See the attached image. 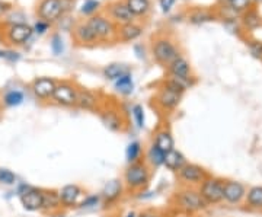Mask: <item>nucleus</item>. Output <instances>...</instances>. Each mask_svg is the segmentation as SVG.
<instances>
[{
    "instance_id": "25",
    "label": "nucleus",
    "mask_w": 262,
    "mask_h": 217,
    "mask_svg": "<svg viewBox=\"0 0 262 217\" xmlns=\"http://www.w3.org/2000/svg\"><path fill=\"white\" fill-rule=\"evenodd\" d=\"M188 162L187 156L179 150V149H173L172 151L166 153V158H165V165L163 168H166L169 172H173L177 173L179 169H182V166Z\"/></svg>"
},
{
    "instance_id": "9",
    "label": "nucleus",
    "mask_w": 262,
    "mask_h": 217,
    "mask_svg": "<svg viewBox=\"0 0 262 217\" xmlns=\"http://www.w3.org/2000/svg\"><path fill=\"white\" fill-rule=\"evenodd\" d=\"M99 117L102 124L113 133H122L127 128V120L122 111L115 105H102L99 110Z\"/></svg>"
},
{
    "instance_id": "46",
    "label": "nucleus",
    "mask_w": 262,
    "mask_h": 217,
    "mask_svg": "<svg viewBox=\"0 0 262 217\" xmlns=\"http://www.w3.org/2000/svg\"><path fill=\"white\" fill-rule=\"evenodd\" d=\"M10 5L9 3H6V2H3V0H0V16L3 15V13H6L8 10H9Z\"/></svg>"
},
{
    "instance_id": "28",
    "label": "nucleus",
    "mask_w": 262,
    "mask_h": 217,
    "mask_svg": "<svg viewBox=\"0 0 262 217\" xmlns=\"http://www.w3.org/2000/svg\"><path fill=\"white\" fill-rule=\"evenodd\" d=\"M241 25L246 31H255L262 27V16L256 8H251L241 15Z\"/></svg>"
},
{
    "instance_id": "42",
    "label": "nucleus",
    "mask_w": 262,
    "mask_h": 217,
    "mask_svg": "<svg viewBox=\"0 0 262 217\" xmlns=\"http://www.w3.org/2000/svg\"><path fill=\"white\" fill-rule=\"evenodd\" d=\"M156 196V192H153V191H149V189H143L140 192H137L136 194V199L139 200V201H146V200L153 199Z\"/></svg>"
},
{
    "instance_id": "4",
    "label": "nucleus",
    "mask_w": 262,
    "mask_h": 217,
    "mask_svg": "<svg viewBox=\"0 0 262 217\" xmlns=\"http://www.w3.org/2000/svg\"><path fill=\"white\" fill-rule=\"evenodd\" d=\"M19 201L22 207L29 213H37L42 210V200H44V188H38L34 185H29L27 182L18 184L16 188Z\"/></svg>"
},
{
    "instance_id": "16",
    "label": "nucleus",
    "mask_w": 262,
    "mask_h": 217,
    "mask_svg": "<svg viewBox=\"0 0 262 217\" xmlns=\"http://www.w3.org/2000/svg\"><path fill=\"white\" fill-rule=\"evenodd\" d=\"M57 82L54 77H50V76H41V77H37L32 80L31 83V92L32 95L37 98L38 101L41 102H47V101H51L53 98V94L56 91Z\"/></svg>"
},
{
    "instance_id": "37",
    "label": "nucleus",
    "mask_w": 262,
    "mask_h": 217,
    "mask_svg": "<svg viewBox=\"0 0 262 217\" xmlns=\"http://www.w3.org/2000/svg\"><path fill=\"white\" fill-rule=\"evenodd\" d=\"M50 48H51L54 56H61L64 53V39L61 37V34L56 32V34L51 35V38H50Z\"/></svg>"
},
{
    "instance_id": "49",
    "label": "nucleus",
    "mask_w": 262,
    "mask_h": 217,
    "mask_svg": "<svg viewBox=\"0 0 262 217\" xmlns=\"http://www.w3.org/2000/svg\"><path fill=\"white\" fill-rule=\"evenodd\" d=\"M170 217H195V216H188V214H182V213H175V216Z\"/></svg>"
},
{
    "instance_id": "13",
    "label": "nucleus",
    "mask_w": 262,
    "mask_h": 217,
    "mask_svg": "<svg viewBox=\"0 0 262 217\" xmlns=\"http://www.w3.org/2000/svg\"><path fill=\"white\" fill-rule=\"evenodd\" d=\"M38 19L46 20L48 24H56L66 16L61 0H39L37 6Z\"/></svg>"
},
{
    "instance_id": "41",
    "label": "nucleus",
    "mask_w": 262,
    "mask_h": 217,
    "mask_svg": "<svg viewBox=\"0 0 262 217\" xmlns=\"http://www.w3.org/2000/svg\"><path fill=\"white\" fill-rule=\"evenodd\" d=\"M34 34H37V35H46L48 31L51 29V24H48L46 20H41V19H38L37 22L34 24Z\"/></svg>"
},
{
    "instance_id": "27",
    "label": "nucleus",
    "mask_w": 262,
    "mask_h": 217,
    "mask_svg": "<svg viewBox=\"0 0 262 217\" xmlns=\"http://www.w3.org/2000/svg\"><path fill=\"white\" fill-rule=\"evenodd\" d=\"M219 18L217 12H213L210 9H204V8H195L188 13V20L192 25H203L207 22H211Z\"/></svg>"
},
{
    "instance_id": "18",
    "label": "nucleus",
    "mask_w": 262,
    "mask_h": 217,
    "mask_svg": "<svg viewBox=\"0 0 262 217\" xmlns=\"http://www.w3.org/2000/svg\"><path fill=\"white\" fill-rule=\"evenodd\" d=\"M108 18L111 19L117 27L124 25V24H130V22H136V16L131 13V10L128 9L127 3L124 0H115L113 3H110Z\"/></svg>"
},
{
    "instance_id": "2",
    "label": "nucleus",
    "mask_w": 262,
    "mask_h": 217,
    "mask_svg": "<svg viewBox=\"0 0 262 217\" xmlns=\"http://www.w3.org/2000/svg\"><path fill=\"white\" fill-rule=\"evenodd\" d=\"M151 175H153V169L144 161L127 165L122 173V182L125 191L136 196L143 189H147L151 181Z\"/></svg>"
},
{
    "instance_id": "19",
    "label": "nucleus",
    "mask_w": 262,
    "mask_h": 217,
    "mask_svg": "<svg viewBox=\"0 0 262 217\" xmlns=\"http://www.w3.org/2000/svg\"><path fill=\"white\" fill-rule=\"evenodd\" d=\"M151 143L159 147L160 150L163 153H169L173 149H177V143H175V137H173V133L170 132L168 125H160L158 127L155 133H153V137H151Z\"/></svg>"
},
{
    "instance_id": "14",
    "label": "nucleus",
    "mask_w": 262,
    "mask_h": 217,
    "mask_svg": "<svg viewBox=\"0 0 262 217\" xmlns=\"http://www.w3.org/2000/svg\"><path fill=\"white\" fill-rule=\"evenodd\" d=\"M248 192V187L244 182L236 180H226L225 189H223V203L227 206H242L245 203V197Z\"/></svg>"
},
{
    "instance_id": "34",
    "label": "nucleus",
    "mask_w": 262,
    "mask_h": 217,
    "mask_svg": "<svg viewBox=\"0 0 262 217\" xmlns=\"http://www.w3.org/2000/svg\"><path fill=\"white\" fill-rule=\"evenodd\" d=\"M99 207H102V199L101 194H86L79 204V210L82 211H95Z\"/></svg>"
},
{
    "instance_id": "10",
    "label": "nucleus",
    "mask_w": 262,
    "mask_h": 217,
    "mask_svg": "<svg viewBox=\"0 0 262 217\" xmlns=\"http://www.w3.org/2000/svg\"><path fill=\"white\" fill-rule=\"evenodd\" d=\"M125 192L127 191H125L122 180H120V178L110 180L103 185L102 191L99 192L101 199H102V207L111 208L118 206L122 201V199L125 197Z\"/></svg>"
},
{
    "instance_id": "33",
    "label": "nucleus",
    "mask_w": 262,
    "mask_h": 217,
    "mask_svg": "<svg viewBox=\"0 0 262 217\" xmlns=\"http://www.w3.org/2000/svg\"><path fill=\"white\" fill-rule=\"evenodd\" d=\"M24 101H25V94L19 89H10L2 98V102L6 108H16L24 104Z\"/></svg>"
},
{
    "instance_id": "47",
    "label": "nucleus",
    "mask_w": 262,
    "mask_h": 217,
    "mask_svg": "<svg viewBox=\"0 0 262 217\" xmlns=\"http://www.w3.org/2000/svg\"><path fill=\"white\" fill-rule=\"evenodd\" d=\"M122 217H139V213H137V211H134V210H130V211H127V213H125Z\"/></svg>"
},
{
    "instance_id": "17",
    "label": "nucleus",
    "mask_w": 262,
    "mask_h": 217,
    "mask_svg": "<svg viewBox=\"0 0 262 217\" xmlns=\"http://www.w3.org/2000/svg\"><path fill=\"white\" fill-rule=\"evenodd\" d=\"M83 111H91V113H99L102 108V99L101 95L88 88H80L79 86V94H77V106Z\"/></svg>"
},
{
    "instance_id": "36",
    "label": "nucleus",
    "mask_w": 262,
    "mask_h": 217,
    "mask_svg": "<svg viewBox=\"0 0 262 217\" xmlns=\"http://www.w3.org/2000/svg\"><path fill=\"white\" fill-rule=\"evenodd\" d=\"M131 115H133V121L136 124V127L139 130H143L146 127V113L144 108L140 104H134L131 106Z\"/></svg>"
},
{
    "instance_id": "20",
    "label": "nucleus",
    "mask_w": 262,
    "mask_h": 217,
    "mask_svg": "<svg viewBox=\"0 0 262 217\" xmlns=\"http://www.w3.org/2000/svg\"><path fill=\"white\" fill-rule=\"evenodd\" d=\"M166 72H168L169 77H177L181 80H194V79H196L192 73L191 63L184 56H179L178 58H175L166 67Z\"/></svg>"
},
{
    "instance_id": "21",
    "label": "nucleus",
    "mask_w": 262,
    "mask_h": 217,
    "mask_svg": "<svg viewBox=\"0 0 262 217\" xmlns=\"http://www.w3.org/2000/svg\"><path fill=\"white\" fill-rule=\"evenodd\" d=\"M73 31V39L77 46H95L99 42L92 28L88 25V22H79L76 24Z\"/></svg>"
},
{
    "instance_id": "45",
    "label": "nucleus",
    "mask_w": 262,
    "mask_h": 217,
    "mask_svg": "<svg viewBox=\"0 0 262 217\" xmlns=\"http://www.w3.org/2000/svg\"><path fill=\"white\" fill-rule=\"evenodd\" d=\"M134 51H136V54H137L139 58H144V47H143L141 44L134 46Z\"/></svg>"
},
{
    "instance_id": "7",
    "label": "nucleus",
    "mask_w": 262,
    "mask_h": 217,
    "mask_svg": "<svg viewBox=\"0 0 262 217\" xmlns=\"http://www.w3.org/2000/svg\"><path fill=\"white\" fill-rule=\"evenodd\" d=\"M225 181V178L214 177V175H208V178L198 187V191H200L201 197L206 200L208 207L210 206H217V204L223 203Z\"/></svg>"
},
{
    "instance_id": "43",
    "label": "nucleus",
    "mask_w": 262,
    "mask_h": 217,
    "mask_svg": "<svg viewBox=\"0 0 262 217\" xmlns=\"http://www.w3.org/2000/svg\"><path fill=\"white\" fill-rule=\"evenodd\" d=\"M139 217H165L163 213H160L159 210H155V208H147V210H143L139 213Z\"/></svg>"
},
{
    "instance_id": "32",
    "label": "nucleus",
    "mask_w": 262,
    "mask_h": 217,
    "mask_svg": "<svg viewBox=\"0 0 262 217\" xmlns=\"http://www.w3.org/2000/svg\"><path fill=\"white\" fill-rule=\"evenodd\" d=\"M143 156H144V147H143L140 140H131L127 144V149H125V161H127V165L143 161Z\"/></svg>"
},
{
    "instance_id": "44",
    "label": "nucleus",
    "mask_w": 262,
    "mask_h": 217,
    "mask_svg": "<svg viewBox=\"0 0 262 217\" xmlns=\"http://www.w3.org/2000/svg\"><path fill=\"white\" fill-rule=\"evenodd\" d=\"M177 0H159V6L163 13H169Z\"/></svg>"
},
{
    "instance_id": "29",
    "label": "nucleus",
    "mask_w": 262,
    "mask_h": 217,
    "mask_svg": "<svg viewBox=\"0 0 262 217\" xmlns=\"http://www.w3.org/2000/svg\"><path fill=\"white\" fill-rule=\"evenodd\" d=\"M131 69L127 64L124 63H110L106 66L103 67L102 75L106 80H111V82H115L117 79H120L121 76L130 73Z\"/></svg>"
},
{
    "instance_id": "26",
    "label": "nucleus",
    "mask_w": 262,
    "mask_h": 217,
    "mask_svg": "<svg viewBox=\"0 0 262 217\" xmlns=\"http://www.w3.org/2000/svg\"><path fill=\"white\" fill-rule=\"evenodd\" d=\"M244 204L248 210L262 211V185H253L248 188Z\"/></svg>"
},
{
    "instance_id": "24",
    "label": "nucleus",
    "mask_w": 262,
    "mask_h": 217,
    "mask_svg": "<svg viewBox=\"0 0 262 217\" xmlns=\"http://www.w3.org/2000/svg\"><path fill=\"white\" fill-rule=\"evenodd\" d=\"M165 158H166V153H163L159 147H156L151 142H150L147 147H144L143 161L146 162L151 169H159V168H162L165 165Z\"/></svg>"
},
{
    "instance_id": "23",
    "label": "nucleus",
    "mask_w": 262,
    "mask_h": 217,
    "mask_svg": "<svg viewBox=\"0 0 262 217\" xmlns=\"http://www.w3.org/2000/svg\"><path fill=\"white\" fill-rule=\"evenodd\" d=\"M58 211H63V206L60 201L58 189H46L44 188V200H42V210L44 214H54Z\"/></svg>"
},
{
    "instance_id": "35",
    "label": "nucleus",
    "mask_w": 262,
    "mask_h": 217,
    "mask_svg": "<svg viewBox=\"0 0 262 217\" xmlns=\"http://www.w3.org/2000/svg\"><path fill=\"white\" fill-rule=\"evenodd\" d=\"M220 6H226L237 15H242L244 12L252 8L253 3L252 0H220Z\"/></svg>"
},
{
    "instance_id": "48",
    "label": "nucleus",
    "mask_w": 262,
    "mask_h": 217,
    "mask_svg": "<svg viewBox=\"0 0 262 217\" xmlns=\"http://www.w3.org/2000/svg\"><path fill=\"white\" fill-rule=\"evenodd\" d=\"M50 217H67V216H66L64 210H63V211H58V213H54V214H50Z\"/></svg>"
},
{
    "instance_id": "31",
    "label": "nucleus",
    "mask_w": 262,
    "mask_h": 217,
    "mask_svg": "<svg viewBox=\"0 0 262 217\" xmlns=\"http://www.w3.org/2000/svg\"><path fill=\"white\" fill-rule=\"evenodd\" d=\"M134 79H133V73H127V75L121 76L120 79H117L114 82V89L117 94H120L121 96H130L134 92Z\"/></svg>"
},
{
    "instance_id": "40",
    "label": "nucleus",
    "mask_w": 262,
    "mask_h": 217,
    "mask_svg": "<svg viewBox=\"0 0 262 217\" xmlns=\"http://www.w3.org/2000/svg\"><path fill=\"white\" fill-rule=\"evenodd\" d=\"M16 175L8 168H0V185H6V187H12L16 184Z\"/></svg>"
},
{
    "instance_id": "38",
    "label": "nucleus",
    "mask_w": 262,
    "mask_h": 217,
    "mask_svg": "<svg viewBox=\"0 0 262 217\" xmlns=\"http://www.w3.org/2000/svg\"><path fill=\"white\" fill-rule=\"evenodd\" d=\"M246 47L249 50L251 56L256 60H261L262 61V41L261 39H252V38H248L246 39Z\"/></svg>"
},
{
    "instance_id": "15",
    "label": "nucleus",
    "mask_w": 262,
    "mask_h": 217,
    "mask_svg": "<svg viewBox=\"0 0 262 217\" xmlns=\"http://www.w3.org/2000/svg\"><path fill=\"white\" fill-rule=\"evenodd\" d=\"M58 196L63 210H75L79 208V204L86 196V191L79 184H67L58 189Z\"/></svg>"
},
{
    "instance_id": "39",
    "label": "nucleus",
    "mask_w": 262,
    "mask_h": 217,
    "mask_svg": "<svg viewBox=\"0 0 262 217\" xmlns=\"http://www.w3.org/2000/svg\"><path fill=\"white\" fill-rule=\"evenodd\" d=\"M99 6H101L99 0H84L82 8H80V15L91 18L99 10Z\"/></svg>"
},
{
    "instance_id": "11",
    "label": "nucleus",
    "mask_w": 262,
    "mask_h": 217,
    "mask_svg": "<svg viewBox=\"0 0 262 217\" xmlns=\"http://www.w3.org/2000/svg\"><path fill=\"white\" fill-rule=\"evenodd\" d=\"M182 96L184 95L173 92V91H170V89L165 88V86H159L158 92H156L155 98H153V104H155V106L159 110L160 113L170 114L178 108L181 101H182Z\"/></svg>"
},
{
    "instance_id": "8",
    "label": "nucleus",
    "mask_w": 262,
    "mask_h": 217,
    "mask_svg": "<svg viewBox=\"0 0 262 217\" xmlns=\"http://www.w3.org/2000/svg\"><path fill=\"white\" fill-rule=\"evenodd\" d=\"M86 22H88V25L96 34L99 42L101 41H105V42L117 41V25L108 16H105V15H94L89 19H86Z\"/></svg>"
},
{
    "instance_id": "3",
    "label": "nucleus",
    "mask_w": 262,
    "mask_h": 217,
    "mask_svg": "<svg viewBox=\"0 0 262 217\" xmlns=\"http://www.w3.org/2000/svg\"><path fill=\"white\" fill-rule=\"evenodd\" d=\"M151 56L153 60L163 67H168L175 58H178L181 50L175 44V41L169 37H158L151 42Z\"/></svg>"
},
{
    "instance_id": "12",
    "label": "nucleus",
    "mask_w": 262,
    "mask_h": 217,
    "mask_svg": "<svg viewBox=\"0 0 262 217\" xmlns=\"http://www.w3.org/2000/svg\"><path fill=\"white\" fill-rule=\"evenodd\" d=\"M34 35V29L31 25L25 24H9L5 29V39L13 47H22Z\"/></svg>"
},
{
    "instance_id": "6",
    "label": "nucleus",
    "mask_w": 262,
    "mask_h": 217,
    "mask_svg": "<svg viewBox=\"0 0 262 217\" xmlns=\"http://www.w3.org/2000/svg\"><path fill=\"white\" fill-rule=\"evenodd\" d=\"M208 172L204 166L194 163V162H187L182 169L177 172V178L182 187H192L198 188L204 181L208 178Z\"/></svg>"
},
{
    "instance_id": "1",
    "label": "nucleus",
    "mask_w": 262,
    "mask_h": 217,
    "mask_svg": "<svg viewBox=\"0 0 262 217\" xmlns=\"http://www.w3.org/2000/svg\"><path fill=\"white\" fill-rule=\"evenodd\" d=\"M175 213H182L188 216H196L208 208L206 200L201 197L198 188L192 187H182L178 189L170 200Z\"/></svg>"
},
{
    "instance_id": "22",
    "label": "nucleus",
    "mask_w": 262,
    "mask_h": 217,
    "mask_svg": "<svg viewBox=\"0 0 262 217\" xmlns=\"http://www.w3.org/2000/svg\"><path fill=\"white\" fill-rule=\"evenodd\" d=\"M144 28L137 22H130L117 27V41L121 42H133L143 35Z\"/></svg>"
},
{
    "instance_id": "50",
    "label": "nucleus",
    "mask_w": 262,
    "mask_h": 217,
    "mask_svg": "<svg viewBox=\"0 0 262 217\" xmlns=\"http://www.w3.org/2000/svg\"><path fill=\"white\" fill-rule=\"evenodd\" d=\"M252 3H262V0H252Z\"/></svg>"
},
{
    "instance_id": "30",
    "label": "nucleus",
    "mask_w": 262,
    "mask_h": 217,
    "mask_svg": "<svg viewBox=\"0 0 262 217\" xmlns=\"http://www.w3.org/2000/svg\"><path fill=\"white\" fill-rule=\"evenodd\" d=\"M136 18H147L151 12V0H124Z\"/></svg>"
},
{
    "instance_id": "5",
    "label": "nucleus",
    "mask_w": 262,
    "mask_h": 217,
    "mask_svg": "<svg viewBox=\"0 0 262 217\" xmlns=\"http://www.w3.org/2000/svg\"><path fill=\"white\" fill-rule=\"evenodd\" d=\"M77 94H79V86L73 80H60L57 82L51 102L61 108H76Z\"/></svg>"
}]
</instances>
